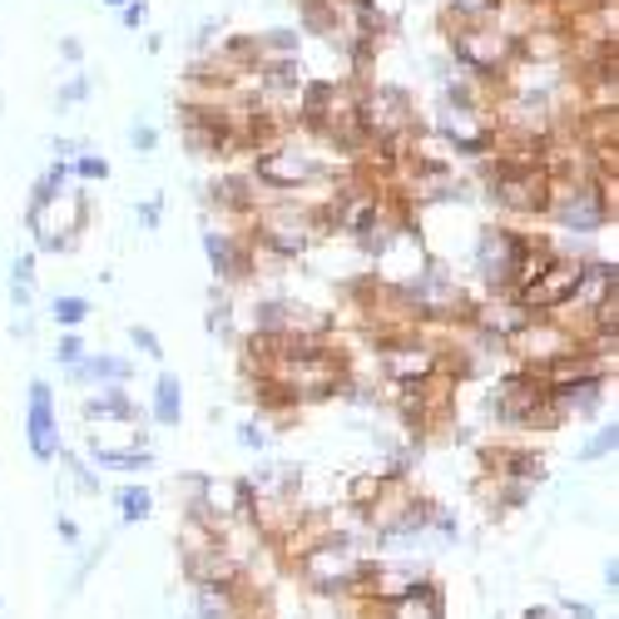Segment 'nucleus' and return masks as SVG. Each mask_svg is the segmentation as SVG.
Instances as JSON below:
<instances>
[{
    "label": "nucleus",
    "instance_id": "obj_44",
    "mask_svg": "<svg viewBox=\"0 0 619 619\" xmlns=\"http://www.w3.org/2000/svg\"><path fill=\"white\" fill-rule=\"evenodd\" d=\"M104 6H110V10H124V6H130V0H104Z\"/></svg>",
    "mask_w": 619,
    "mask_h": 619
},
{
    "label": "nucleus",
    "instance_id": "obj_28",
    "mask_svg": "<svg viewBox=\"0 0 619 619\" xmlns=\"http://www.w3.org/2000/svg\"><path fill=\"white\" fill-rule=\"evenodd\" d=\"M233 442H239V451H253V456H263L273 446V432H268V422H258V416H248V422H239V432H233Z\"/></svg>",
    "mask_w": 619,
    "mask_h": 619
},
{
    "label": "nucleus",
    "instance_id": "obj_23",
    "mask_svg": "<svg viewBox=\"0 0 619 619\" xmlns=\"http://www.w3.org/2000/svg\"><path fill=\"white\" fill-rule=\"evenodd\" d=\"M114 506H120V520L124 526H144L149 516H154V490L149 486H120L114 490Z\"/></svg>",
    "mask_w": 619,
    "mask_h": 619
},
{
    "label": "nucleus",
    "instance_id": "obj_21",
    "mask_svg": "<svg viewBox=\"0 0 619 619\" xmlns=\"http://www.w3.org/2000/svg\"><path fill=\"white\" fill-rule=\"evenodd\" d=\"M90 313H94V303L90 297H80V293H55L50 297V317H55L60 333H80V327L90 323Z\"/></svg>",
    "mask_w": 619,
    "mask_h": 619
},
{
    "label": "nucleus",
    "instance_id": "obj_45",
    "mask_svg": "<svg viewBox=\"0 0 619 619\" xmlns=\"http://www.w3.org/2000/svg\"><path fill=\"white\" fill-rule=\"evenodd\" d=\"M0 619H6V600H0Z\"/></svg>",
    "mask_w": 619,
    "mask_h": 619
},
{
    "label": "nucleus",
    "instance_id": "obj_32",
    "mask_svg": "<svg viewBox=\"0 0 619 619\" xmlns=\"http://www.w3.org/2000/svg\"><path fill=\"white\" fill-rule=\"evenodd\" d=\"M134 223L144 233H159V223H164V194H149L144 204H134Z\"/></svg>",
    "mask_w": 619,
    "mask_h": 619
},
{
    "label": "nucleus",
    "instance_id": "obj_34",
    "mask_svg": "<svg viewBox=\"0 0 619 619\" xmlns=\"http://www.w3.org/2000/svg\"><path fill=\"white\" fill-rule=\"evenodd\" d=\"M84 352H90V347H84L80 333H60L55 337V362H60V367H74V362H84Z\"/></svg>",
    "mask_w": 619,
    "mask_h": 619
},
{
    "label": "nucleus",
    "instance_id": "obj_1",
    "mask_svg": "<svg viewBox=\"0 0 619 619\" xmlns=\"http://www.w3.org/2000/svg\"><path fill=\"white\" fill-rule=\"evenodd\" d=\"M372 560L377 555L367 550V536L362 530H343V526H327L313 546L293 555L297 580H303V590L313 600H357L372 575Z\"/></svg>",
    "mask_w": 619,
    "mask_h": 619
},
{
    "label": "nucleus",
    "instance_id": "obj_3",
    "mask_svg": "<svg viewBox=\"0 0 619 619\" xmlns=\"http://www.w3.org/2000/svg\"><path fill=\"white\" fill-rule=\"evenodd\" d=\"M446 50L451 60L466 70V80L476 84H506V74L516 70V60L526 55V40L516 30H506L500 20H486V26H451L446 35Z\"/></svg>",
    "mask_w": 619,
    "mask_h": 619
},
{
    "label": "nucleus",
    "instance_id": "obj_42",
    "mask_svg": "<svg viewBox=\"0 0 619 619\" xmlns=\"http://www.w3.org/2000/svg\"><path fill=\"white\" fill-rule=\"evenodd\" d=\"M55 530H60V540H65V546H80V526H74L70 516H55Z\"/></svg>",
    "mask_w": 619,
    "mask_h": 619
},
{
    "label": "nucleus",
    "instance_id": "obj_37",
    "mask_svg": "<svg viewBox=\"0 0 619 619\" xmlns=\"http://www.w3.org/2000/svg\"><path fill=\"white\" fill-rule=\"evenodd\" d=\"M144 20H149V0H130V6L120 10V26L124 30H144Z\"/></svg>",
    "mask_w": 619,
    "mask_h": 619
},
{
    "label": "nucleus",
    "instance_id": "obj_41",
    "mask_svg": "<svg viewBox=\"0 0 619 619\" xmlns=\"http://www.w3.org/2000/svg\"><path fill=\"white\" fill-rule=\"evenodd\" d=\"M30 333H35V317H30V313H16V317H10V337H20V343H26Z\"/></svg>",
    "mask_w": 619,
    "mask_h": 619
},
{
    "label": "nucleus",
    "instance_id": "obj_6",
    "mask_svg": "<svg viewBox=\"0 0 619 619\" xmlns=\"http://www.w3.org/2000/svg\"><path fill=\"white\" fill-rule=\"evenodd\" d=\"M481 164L486 199L510 219H546L550 209V174L530 164H506V159H476Z\"/></svg>",
    "mask_w": 619,
    "mask_h": 619
},
{
    "label": "nucleus",
    "instance_id": "obj_38",
    "mask_svg": "<svg viewBox=\"0 0 619 619\" xmlns=\"http://www.w3.org/2000/svg\"><path fill=\"white\" fill-rule=\"evenodd\" d=\"M80 149H90V144H84V139H65V134H60V139H50V154H55L60 164H70V159L80 154Z\"/></svg>",
    "mask_w": 619,
    "mask_h": 619
},
{
    "label": "nucleus",
    "instance_id": "obj_43",
    "mask_svg": "<svg viewBox=\"0 0 619 619\" xmlns=\"http://www.w3.org/2000/svg\"><path fill=\"white\" fill-rule=\"evenodd\" d=\"M605 590H619V565H615V555H610V560H605Z\"/></svg>",
    "mask_w": 619,
    "mask_h": 619
},
{
    "label": "nucleus",
    "instance_id": "obj_36",
    "mask_svg": "<svg viewBox=\"0 0 619 619\" xmlns=\"http://www.w3.org/2000/svg\"><path fill=\"white\" fill-rule=\"evenodd\" d=\"M219 35H223V26H219V20H204V26H199V35H194V55L204 60L209 50H219Z\"/></svg>",
    "mask_w": 619,
    "mask_h": 619
},
{
    "label": "nucleus",
    "instance_id": "obj_40",
    "mask_svg": "<svg viewBox=\"0 0 619 619\" xmlns=\"http://www.w3.org/2000/svg\"><path fill=\"white\" fill-rule=\"evenodd\" d=\"M60 60H65V65H80L84 60V45L74 35H60Z\"/></svg>",
    "mask_w": 619,
    "mask_h": 619
},
{
    "label": "nucleus",
    "instance_id": "obj_12",
    "mask_svg": "<svg viewBox=\"0 0 619 619\" xmlns=\"http://www.w3.org/2000/svg\"><path fill=\"white\" fill-rule=\"evenodd\" d=\"M65 382L70 387H130L134 382V362L120 357V352H84V362L65 367Z\"/></svg>",
    "mask_w": 619,
    "mask_h": 619
},
{
    "label": "nucleus",
    "instance_id": "obj_18",
    "mask_svg": "<svg viewBox=\"0 0 619 619\" xmlns=\"http://www.w3.org/2000/svg\"><path fill=\"white\" fill-rule=\"evenodd\" d=\"M35 258L40 253H16V258H10V307H16V313H30V307H35Z\"/></svg>",
    "mask_w": 619,
    "mask_h": 619
},
{
    "label": "nucleus",
    "instance_id": "obj_19",
    "mask_svg": "<svg viewBox=\"0 0 619 619\" xmlns=\"http://www.w3.org/2000/svg\"><path fill=\"white\" fill-rule=\"evenodd\" d=\"M387 486H392V481H387L382 471H352V476H347V490H343L347 510H357V516H362V510H372V506L382 500V490H387Z\"/></svg>",
    "mask_w": 619,
    "mask_h": 619
},
{
    "label": "nucleus",
    "instance_id": "obj_16",
    "mask_svg": "<svg viewBox=\"0 0 619 619\" xmlns=\"http://www.w3.org/2000/svg\"><path fill=\"white\" fill-rule=\"evenodd\" d=\"M149 416H154L159 432H179L184 426V382L174 372H159L154 377V402H149Z\"/></svg>",
    "mask_w": 619,
    "mask_h": 619
},
{
    "label": "nucleus",
    "instance_id": "obj_20",
    "mask_svg": "<svg viewBox=\"0 0 619 619\" xmlns=\"http://www.w3.org/2000/svg\"><path fill=\"white\" fill-rule=\"evenodd\" d=\"M506 16V0H446V26H486Z\"/></svg>",
    "mask_w": 619,
    "mask_h": 619
},
{
    "label": "nucleus",
    "instance_id": "obj_8",
    "mask_svg": "<svg viewBox=\"0 0 619 619\" xmlns=\"http://www.w3.org/2000/svg\"><path fill=\"white\" fill-rule=\"evenodd\" d=\"M26 446L40 466H55L65 442H60V412H55V387L45 377H30L26 387Z\"/></svg>",
    "mask_w": 619,
    "mask_h": 619
},
{
    "label": "nucleus",
    "instance_id": "obj_10",
    "mask_svg": "<svg viewBox=\"0 0 619 619\" xmlns=\"http://www.w3.org/2000/svg\"><path fill=\"white\" fill-rule=\"evenodd\" d=\"M575 283H580V258H560V253H555V263L536 277V283L520 287L516 303L526 307L530 317L565 313V307H570V297H575Z\"/></svg>",
    "mask_w": 619,
    "mask_h": 619
},
{
    "label": "nucleus",
    "instance_id": "obj_17",
    "mask_svg": "<svg viewBox=\"0 0 619 619\" xmlns=\"http://www.w3.org/2000/svg\"><path fill=\"white\" fill-rule=\"evenodd\" d=\"M90 461L104 466V471H149L154 466V446H100L90 442Z\"/></svg>",
    "mask_w": 619,
    "mask_h": 619
},
{
    "label": "nucleus",
    "instance_id": "obj_14",
    "mask_svg": "<svg viewBox=\"0 0 619 619\" xmlns=\"http://www.w3.org/2000/svg\"><path fill=\"white\" fill-rule=\"evenodd\" d=\"M605 382L610 377H585V382H565V387H550V407L565 416H595L605 407Z\"/></svg>",
    "mask_w": 619,
    "mask_h": 619
},
{
    "label": "nucleus",
    "instance_id": "obj_33",
    "mask_svg": "<svg viewBox=\"0 0 619 619\" xmlns=\"http://www.w3.org/2000/svg\"><path fill=\"white\" fill-rule=\"evenodd\" d=\"M60 461L70 466V476H74V486L84 490V496H100V476L90 471V461H80V456H70V451H60Z\"/></svg>",
    "mask_w": 619,
    "mask_h": 619
},
{
    "label": "nucleus",
    "instance_id": "obj_13",
    "mask_svg": "<svg viewBox=\"0 0 619 619\" xmlns=\"http://www.w3.org/2000/svg\"><path fill=\"white\" fill-rule=\"evenodd\" d=\"M80 416L84 426H134L144 412L134 407L130 387H90L80 397Z\"/></svg>",
    "mask_w": 619,
    "mask_h": 619
},
{
    "label": "nucleus",
    "instance_id": "obj_27",
    "mask_svg": "<svg viewBox=\"0 0 619 619\" xmlns=\"http://www.w3.org/2000/svg\"><path fill=\"white\" fill-rule=\"evenodd\" d=\"M70 174L84 179V184H104V179H110V159H104L100 149H80V154L70 159Z\"/></svg>",
    "mask_w": 619,
    "mask_h": 619
},
{
    "label": "nucleus",
    "instance_id": "obj_25",
    "mask_svg": "<svg viewBox=\"0 0 619 619\" xmlns=\"http://www.w3.org/2000/svg\"><path fill=\"white\" fill-rule=\"evenodd\" d=\"M615 446H619V422L610 416V422H600V426H595V432L580 442V461H585V466L610 461V456H615Z\"/></svg>",
    "mask_w": 619,
    "mask_h": 619
},
{
    "label": "nucleus",
    "instance_id": "obj_11",
    "mask_svg": "<svg viewBox=\"0 0 619 619\" xmlns=\"http://www.w3.org/2000/svg\"><path fill=\"white\" fill-rule=\"evenodd\" d=\"M362 619H446V590H442V580L422 575V585L412 595H402V600L362 605Z\"/></svg>",
    "mask_w": 619,
    "mask_h": 619
},
{
    "label": "nucleus",
    "instance_id": "obj_26",
    "mask_svg": "<svg viewBox=\"0 0 619 619\" xmlns=\"http://www.w3.org/2000/svg\"><path fill=\"white\" fill-rule=\"evenodd\" d=\"M263 55H303V30L297 26H273L258 35Z\"/></svg>",
    "mask_w": 619,
    "mask_h": 619
},
{
    "label": "nucleus",
    "instance_id": "obj_35",
    "mask_svg": "<svg viewBox=\"0 0 619 619\" xmlns=\"http://www.w3.org/2000/svg\"><path fill=\"white\" fill-rule=\"evenodd\" d=\"M130 144H134V154H154V149H159V130L149 120H134L130 124Z\"/></svg>",
    "mask_w": 619,
    "mask_h": 619
},
{
    "label": "nucleus",
    "instance_id": "obj_24",
    "mask_svg": "<svg viewBox=\"0 0 619 619\" xmlns=\"http://www.w3.org/2000/svg\"><path fill=\"white\" fill-rule=\"evenodd\" d=\"M204 327H209V337H223V343H233V297H229V287H219V283L209 287Z\"/></svg>",
    "mask_w": 619,
    "mask_h": 619
},
{
    "label": "nucleus",
    "instance_id": "obj_7",
    "mask_svg": "<svg viewBox=\"0 0 619 619\" xmlns=\"http://www.w3.org/2000/svg\"><path fill=\"white\" fill-rule=\"evenodd\" d=\"M199 243H204V258L213 268V283L219 287H243L258 277V253H253V243L243 239V229H223V223H204V233H199Z\"/></svg>",
    "mask_w": 619,
    "mask_h": 619
},
{
    "label": "nucleus",
    "instance_id": "obj_5",
    "mask_svg": "<svg viewBox=\"0 0 619 619\" xmlns=\"http://www.w3.org/2000/svg\"><path fill=\"white\" fill-rule=\"evenodd\" d=\"M540 243V233H520L516 223H486L471 243V268L481 277V287L490 297H510L516 293V273L520 258Z\"/></svg>",
    "mask_w": 619,
    "mask_h": 619
},
{
    "label": "nucleus",
    "instance_id": "obj_2",
    "mask_svg": "<svg viewBox=\"0 0 619 619\" xmlns=\"http://www.w3.org/2000/svg\"><path fill=\"white\" fill-rule=\"evenodd\" d=\"M248 179L258 189H268L277 199H297L307 189H333L337 169L327 164L323 154H313L307 144H293V139H273V144L253 149V169Z\"/></svg>",
    "mask_w": 619,
    "mask_h": 619
},
{
    "label": "nucleus",
    "instance_id": "obj_30",
    "mask_svg": "<svg viewBox=\"0 0 619 619\" xmlns=\"http://www.w3.org/2000/svg\"><path fill=\"white\" fill-rule=\"evenodd\" d=\"M104 550H110V540H100V546H94V550H84V555H80V565H74V575H70V590H65V595H70V600H74V595H80V590H84V580H90V575H94V570H100V560H104Z\"/></svg>",
    "mask_w": 619,
    "mask_h": 619
},
{
    "label": "nucleus",
    "instance_id": "obj_15",
    "mask_svg": "<svg viewBox=\"0 0 619 619\" xmlns=\"http://www.w3.org/2000/svg\"><path fill=\"white\" fill-rule=\"evenodd\" d=\"M248 615H253L248 580L239 590H194V619H248Z\"/></svg>",
    "mask_w": 619,
    "mask_h": 619
},
{
    "label": "nucleus",
    "instance_id": "obj_39",
    "mask_svg": "<svg viewBox=\"0 0 619 619\" xmlns=\"http://www.w3.org/2000/svg\"><path fill=\"white\" fill-rule=\"evenodd\" d=\"M555 605H560L570 619H595V605H585V600H570V595H555Z\"/></svg>",
    "mask_w": 619,
    "mask_h": 619
},
{
    "label": "nucleus",
    "instance_id": "obj_4",
    "mask_svg": "<svg viewBox=\"0 0 619 619\" xmlns=\"http://www.w3.org/2000/svg\"><path fill=\"white\" fill-rule=\"evenodd\" d=\"M546 219L575 239H595L600 229H615V179H550Z\"/></svg>",
    "mask_w": 619,
    "mask_h": 619
},
{
    "label": "nucleus",
    "instance_id": "obj_31",
    "mask_svg": "<svg viewBox=\"0 0 619 619\" xmlns=\"http://www.w3.org/2000/svg\"><path fill=\"white\" fill-rule=\"evenodd\" d=\"M130 343L139 357H149V362H164V343H159V333L154 327H144V323H130Z\"/></svg>",
    "mask_w": 619,
    "mask_h": 619
},
{
    "label": "nucleus",
    "instance_id": "obj_22",
    "mask_svg": "<svg viewBox=\"0 0 619 619\" xmlns=\"http://www.w3.org/2000/svg\"><path fill=\"white\" fill-rule=\"evenodd\" d=\"M530 496H536V486L500 481V476H490V510H486V516H510V510H526Z\"/></svg>",
    "mask_w": 619,
    "mask_h": 619
},
{
    "label": "nucleus",
    "instance_id": "obj_29",
    "mask_svg": "<svg viewBox=\"0 0 619 619\" xmlns=\"http://www.w3.org/2000/svg\"><path fill=\"white\" fill-rule=\"evenodd\" d=\"M94 94V74H84V70H74L65 84L55 90V110H74V104H84Z\"/></svg>",
    "mask_w": 619,
    "mask_h": 619
},
{
    "label": "nucleus",
    "instance_id": "obj_46",
    "mask_svg": "<svg viewBox=\"0 0 619 619\" xmlns=\"http://www.w3.org/2000/svg\"><path fill=\"white\" fill-rule=\"evenodd\" d=\"M560 6H570V0H560Z\"/></svg>",
    "mask_w": 619,
    "mask_h": 619
},
{
    "label": "nucleus",
    "instance_id": "obj_9",
    "mask_svg": "<svg viewBox=\"0 0 619 619\" xmlns=\"http://www.w3.org/2000/svg\"><path fill=\"white\" fill-rule=\"evenodd\" d=\"M179 565H184V580L194 585V590H239V585L248 580V565L229 550L223 536L194 555H179Z\"/></svg>",
    "mask_w": 619,
    "mask_h": 619
}]
</instances>
